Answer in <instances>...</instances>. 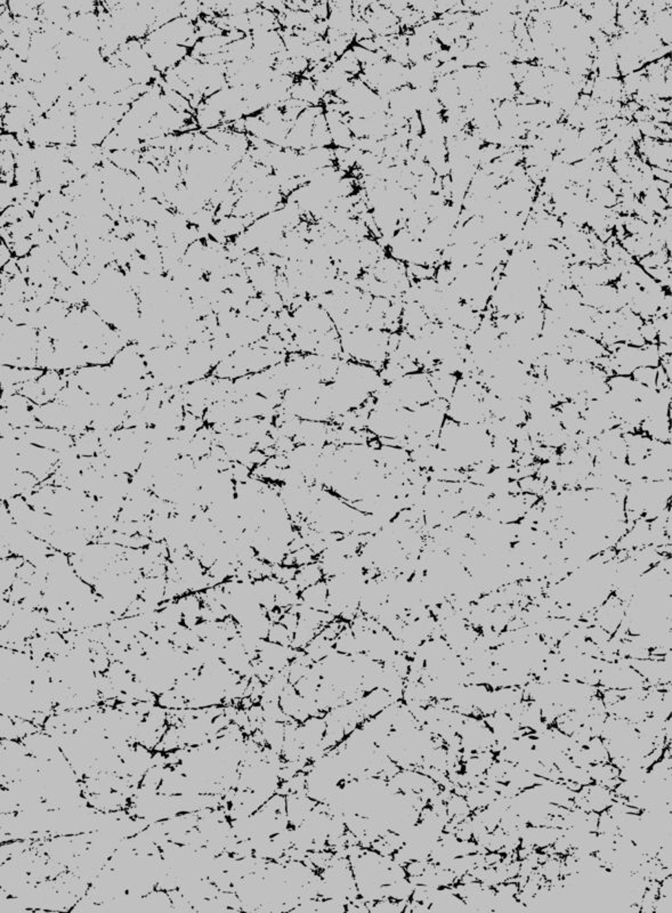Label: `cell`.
<instances>
[{"mask_svg": "<svg viewBox=\"0 0 672 913\" xmlns=\"http://www.w3.org/2000/svg\"><path fill=\"white\" fill-rule=\"evenodd\" d=\"M430 321V318L420 304L416 302H404L401 316L403 331L412 336L413 338H418L423 327Z\"/></svg>", "mask_w": 672, "mask_h": 913, "instance_id": "7c38bea8", "label": "cell"}, {"mask_svg": "<svg viewBox=\"0 0 672 913\" xmlns=\"http://www.w3.org/2000/svg\"><path fill=\"white\" fill-rule=\"evenodd\" d=\"M248 279L256 290L257 295H264L269 292L277 291V281L279 269L266 263L260 264L255 269H248L246 272Z\"/></svg>", "mask_w": 672, "mask_h": 913, "instance_id": "8fae6325", "label": "cell"}, {"mask_svg": "<svg viewBox=\"0 0 672 913\" xmlns=\"http://www.w3.org/2000/svg\"><path fill=\"white\" fill-rule=\"evenodd\" d=\"M631 377L636 382H639L640 385L647 389H656V376H658V368L653 367H640L633 370Z\"/></svg>", "mask_w": 672, "mask_h": 913, "instance_id": "d6a6232c", "label": "cell"}, {"mask_svg": "<svg viewBox=\"0 0 672 913\" xmlns=\"http://www.w3.org/2000/svg\"><path fill=\"white\" fill-rule=\"evenodd\" d=\"M38 382L50 401L56 399L57 396L67 386V377L63 376L62 371L57 370H45Z\"/></svg>", "mask_w": 672, "mask_h": 913, "instance_id": "44dd1931", "label": "cell"}, {"mask_svg": "<svg viewBox=\"0 0 672 913\" xmlns=\"http://www.w3.org/2000/svg\"><path fill=\"white\" fill-rule=\"evenodd\" d=\"M297 328L322 335L335 328L333 321L314 298H307L300 309L291 312Z\"/></svg>", "mask_w": 672, "mask_h": 913, "instance_id": "5b68a950", "label": "cell"}, {"mask_svg": "<svg viewBox=\"0 0 672 913\" xmlns=\"http://www.w3.org/2000/svg\"><path fill=\"white\" fill-rule=\"evenodd\" d=\"M323 96H324V94L321 93L317 90L313 80L307 79L304 76L297 78L296 83H295L293 90H291V97L293 99L303 101V102L310 104L312 107L322 105Z\"/></svg>", "mask_w": 672, "mask_h": 913, "instance_id": "e0dca14e", "label": "cell"}, {"mask_svg": "<svg viewBox=\"0 0 672 913\" xmlns=\"http://www.w3.org/2000/svg\"><path fill=\"white\" fill-rule=\"evenodd\" d=\"M538 871L543 879L549 885L563 883L562 857L550 855L543 863L540 864Z\"/></svg>", "mask_w": 672, "mask_h": 913, "instance_id": "484cf974", "label": "cell"}, {"mask_svg": "<svg viewBox=\"0 0 672 913\" xmlns=\"http://www.w3.org/2000/svg\"><path fill=\"white\" fill-rule=\"evenodd\" d=\"M328 597H329V591L326 579L313 586L305 588L300 594V602L303 604L319 611L328 612L329 608Z\"/></svg>", "mask_w": 672, "mask_h": 913, "instance_id": "9a60e30c", "label": "cell"}, {"mask_svg": "<svg viewBox=\"0 0 672 913\" xmlns=\"http://www.w3.org/2000/svg\"><path fill=\"white\" fill-rule=\"evenodd\" d=\"M145 39L158 40L163 43H175L187 48H193L198 43L196 22L187 17H177L176 20L165 24L158 30L147 34Z\"/></svg>", "mask_w": 672, "mask_h": 913, "instance_id": "3957f363", "label": "cell"}, {"mask_svg": "<svg viewBox=\"0 0 672 913\" xmlns=\"http://www.w3.org/2000/svg\"><path fill=\"white\" fill-rule=\"evenodd\" d=\"M428 375H430V384H432V387H433L434 392H435L436 398L449 401L452 398L453 393H454L459 376L436 370V369L433 371L428 372Z\"/></svg>", "mask_w": 672, "mask_h": 913, "instance_id": "2e32d148", "label": "cell"}, {"mask_svg": "<svg viewBox=\"0 0 672 913\" xmlns=\"http://www.w3.org/2000/svg\"><path fill=\"white\" fill-rule=\"evenodd\" d=\"M280 622L293 634L296 630L297 626H298V622H300V615H298L295 608H290L288 611L283 612Z\"/></svg>", "mask_w": 672, "mask_h": 913, "instance_id": "74e56055", "label": "cell"}, {"mask_svg": "<svg viewBox=\"0 0 672 913\" xmlns=\"http://www.w3.org/2000/svg\"><path fill=\"white\" fill-rule=\"evenodd\" d=\"M362 19L368 23L375 36L390 37L403 34L399 17L379 1H371Z\"/></svg>", "mask_w": 672, "mask_h": 913, "instance_id": "8992f818", "label": "cell"}, {"mask_svg": "<svg viewBox=\"0 0 672 913\" xmlns=\"http://www.w3.org/2000/svg\"><path fill=\"white\" fill-rule=\"evenodd\" d=\"M639 332L646 344H658V331L653 325L652 320L644 321L642 327L639 328Z\"/></svg>", "mask_w": 672, "mask_h": 913, "instance_id": "8d00e7d4", "label": "cell"}, {"mask_svg": "<svg viewBox=\"0 0 672 913\" xmlns=\"http://www.w3.org/2000/svg\"><path fill=\"white\" fill-rule=\"evenodd\" d=\"M329 1L328 3L326 1H319L317 3V1L312 10H311V14L315 17L317 21H326L329 17Z\"/></svg>", "mask_w": 672, "mask_h": 913, "instance_id": "f35d334b", "label": "cell"}, {"mask_svg": "<svg viewBox=\"0 0 672 913\" xmlns=\"http://www.w3.org/2000/svg\"><path fill=\"white\" fill-rule=\"evenodd\" d=\"M651 168H652V167H651ZM652 175L655 180L671 184V172H670V170H661V168H652Z\"/></svg>", "mask_w": 672, "mask_h": 913, "instance_id": "7bdbcfd3", "label": "cell"}, {"mask_svg": "<svg viewBox=\"0 0 672 913\" xmlns=\"http://www.w3.org/2000/svg\"><path fill=\"white\" fill-rule=\"evenodd\" d=\"M143 47L150 55L156 70L161 74L175 69L191 54V48L158 40L144 39Z\"/></svg>", "mask_w": 672, "mask_h": 913, "instance_id": "277c9868", "label": "cell"}, {"mask_svg": "<svg viewBox=\"0 0 672 913\" xmlns=\"http://www.w3.org/2000/svg\"><path fill=\"white\" fill-rule=\"evenodd\" d=\"M12 259H14L12 248H10V246H8L6 243L1 241V247H0V266L3 267V266L6 265L7 263H10Z\"/></svg>", "mask_w": 672, "mask_h": 913, "instance_id": "b9f144b4", "label": "cell"}, {"mask_svg": "<svg viewBox=\"0 0 672 913\" xmlns=\"http://www.w3.org/2000/svg\"><path fill=\"white\" fill-rule=\"evenodd\" d=\"M10 248L13 252L14 258L20 259L30 256L32 250H34V245L30 238H25V239L14 241Z\"/></svg>", "mask_w": 672, "mask_h": 913, "instance_id": "836d02e7", "label": "cell"}, {"mask_svg": "<svg viewBox=\"0 0 672 913\" xmlns=\"http://www.w3.org/2000/svg\"><path fill=\"white\" fill-rule=\"evenodd\" d=\"M194 118H196L200 132H203V133H206L208 130H215V128H218V127L224 125L223 113L215 109V107H210L204 102L200 104L199 107L196 111Z\"/></svg>", "mask_w": 672, "mask_h": 913, "instance_id": "ffe728a7", "label": "cell"}, {"mask_svg": "<svg viewBox=\"0 0 672 913\" xmlns=\"http://www.w3.org/2000/svg\"><path fill=\"white\" fill-rule=\"evenodd\" d=\"M312 144H313V147H317V149L333 147V140L330 136L329 126L326 123L324 112L319 114L317 119H315V123H314Z\"/></svg>", "mask_w": 672, "mask_h": 913, "instance_id": "4316f807", "label": "cell"}, {"mask_svg": "<svg viewBox=\"0 0 672 913\" xmlns=\"http://www.w3.org/2000/svg\"><path fill=\"white\" fill-rule=\"evenodd\" d=\"M105 158L114 163V166L118 167L119 170H125L127 173H134L143 160L142 152H140V151H130V150L105 152Z\"/></svg>", "mask_w": 672, "mask_h": 913, "instance_id": "7402d4cb", "label": "cell"}, {"mask_svg": "<svg viewBox=\"0 0 672 913\" xmlns=\"http://www.w3.org/2000/svg\"><path fill=\"white\" fill-rule=\"evenodd\" d=\"M653 913H672V897H658Z\"/></svg>", "mask_w": 672, "mask_h": 913, "instance_id": "60d3db41", "label": "cell"}, {"mask_svg": "<svg viewBox=\"0 0 672 913\" xmlns=\"http://www.w3.org/2000/svg\"><path fill=\"white\" fill-rule=\"evenodd\" d=\"M34 123V116L30 112L20 107H8L1 110V133L19 134L27 133Z\"/></svg>", "mask_w": 672, "mask_h": 913, "instance_id": "30bf717a", "label": "cell"}, {"mask_svg": "<svg viewBox=\"0 0 672 913\" xmlns=\"http://www.w3.org/2000/svg\"><path fill=\"white\" fill-rule=\"evenodd\" d=\"M253 52V39L251 36H246L242 39L237 40L233 43H230L224 48L223 54L225 64L231 62H237V61L249 60L250 55Z\"/></svg>", "mask_w": 672, "mask_h": 913, "instance_id": "603a6c76", "label": "cell"}, {"mask_svg": "<svg viewBox=\"0 0 672 913\" xmlns=\"http://www.w3.org/2000/svg\"><path fill=\"white\" fill-rule=\"evenodd\" d=\"M590 756L595 763H609V755L606 748L605 740L602 737H593L586 746Z\"/></svg>", "mask_w": 672, "mask_h": 913, "instance_id": "1f68e13d", "label": "cell"}, {"mask_svg": "<svg viewBox=\"0 0 672 913\" xmlns=\"http://www.w3.org/2000/svg\"><path fill=\"white\" fill-rule=\"evenodd\" d=\"M338 69L347 73L352 78H357L362 73V65L359 64V61L354 55L353 50H348L347 52L338 57V60L333 63Z\"/></svg>", "mask_w": 672, "mask_h": 913, "instance_id": "f1b7e54d", "label": "cell"}, {"mask_svg": "<svg viewBox=\"0 0 672 913\" xmlns=\"http://www.w3.org/2000/svg\"><path fill=\"white\" fill-rule=\"evenodd\" d=\"M17 168V161H15V154L13 152H0V175H10L15 174Z\"/></svg>", "mask_w": 672, "mask_h": 913, "instance_id": "d590c367", "label": "cell"}, {"mask_svg": "<svg viewBox=\"0 0 672 913\" xmlns=\"http://www.w3.org/2000/svg\"><path fill=\"white\" fill-rule=\"evenodd\" d=\"M408 128H409L411 137L423 136V127L421 119H420L419 113H414L411 118L408 120Z\"/></svg>", "mask_w": 672, "mask_h": 913, "instance_id": "ab89813d", "label": "cell"}, {"mask_svg": "<svg viewBox=\"0 0 672 913\" xmlns=\"http://www.w3.org/2000/svg\"><path fill=\"white\" fill-rule=\"evenodd\" d=\"M359 243L363 271L370 272L377 265V263L387 255L386 249L380 246L378 240L372 236L361 240Z\"/></svg>", "mask_w": 672, "mask_h": 913, "instance_id": "d6986e66", "label": "cell"}, {"mask_svg": "<svg viewBox=\"0 0 672 913\" xmlns=\"http://www.w3.org/2000/svg\"><path fill=\"white\" fill-rule=\"evenodd\" d=\"M300 595L295 594L290 591L286 587V584L279 582L277 591H275V608H280L281 611L286 612L290 608L300 604Z\"/></svg>", "mask_w": 672, "mask_h": 913, "instance_id": "83f0119b", "label": "cell"}, {"mask_svg": "<svg viewBox=\"0 0 672 913\" xmlns=\"http://www.w3.org/2000/svg\"><path fill=\"white\" fill-rule=\"evenodd\" d=\"M433 92L439 103L442 104L444 111L461 107L459 88L456 86L452 74L437 76Z\"/></svg>", "mask_w": 672, "mask_h": 913, "instance_id": "4fadbf2b", "label": "cell"}, {"mask_svg": "<svg viewBox=\"0 0 672 913\" xmlns=\"http://www.w3.org/2000/svg\"><path fill=\"white\" fill-rule=\"evenodd\" d=\"M297 570H298V568H296V566H286V565L282 564L273 565V578L277 579V582L286 584V582H291V580L296 578Z\"/></svg>", "mask_w": 672, "mask_h": 913, "instance_id": "e575fe53", "label": "cell"}, {"mask_svg": "<svg viewBox=\"0 0 672 913\" xmlns=\"http://www.w3.org/2000/svg\"><path fill=\"white\" fill-rule=\"evenodd\" d=\"M19 393L28 398L30 401L34 402V404L43 405L50 402V400L47 398L46 394L43 392V387H41L38 380H32V382L22 384V385H20V389H19Z\"/></svg>", "mask_w": 672, "mask_h": 913, "instance_id": "f546056e", "label": "cell"}, {"mask_svg": "<svg viewBox=\"0 0 672 913\" xmlns=\"http://www.w3.org/2000/svg\"><path fill=\"white\" fill-rule=\"evenodd\" d=\"M331 422H312L302 420L300 431L293 438L296 444L314 445L322 448L329 442L330 432L333 429Z\"/></svg>", "mask_w": 672, "mask_h": 913, "instance_id": "ba28073f", "label": "cell"}, {"mask_svg": "<svg viewBox=\"0 0 672 913\" xmlns=\"http://www.w3.org/2000/svg\"><path fill=\"white\" fill-rule=\"evenodd\" d=\"M303 651L310 657L314 664H317L319 661L324 660L328 655L335 651V645L333 642L323 637L321 634H317Z\"/></svg>", "mask_w": 672, "mask_h": 913, "instance_id": "d4e9b609", "label": "cell"}, {"mask_svg": "<svg viewBox=\"0 0 672 913\" xmlns=\"http://www.w3.org/2000/svg\"><path fill=\"white\" fill-rule=\"evenodd\" d=\"M324 579L326 578H324V575H323L321 565H319V561H315L312 562L310 564L304 565V566L298 568L295 580H296L297 584H298V587H300V591H304L305 588L310 587V586H313V584H317V582H322Z\"/></svg>", "mask_w": 672, "mask_h": 913, "instance_id": "cb8c5ba5", "label": "cell"}, {"mask_svg": "<svg viewBox=\"0 0 672 913\" xmlns=\"http://www.w3.org/2000/svg\"><path fill=\"white\" fill-rule=\"evenodd\" d=\"M250 36L253 39V50L272 54V55H277L280 52L284 50V43H283L280 30L260 31V32L251 34Z\"/></svg>", "mask_w": 672, "mask_h": 913, "instance_id": "ac0fdd59", "label": "cell"}, {"mask_svg": "<svg viewBox=\"0 0 672 913\" xmlns=\"http://www.w3.org/2000/svg\"><path fill=\"white\" fill-rule=\"evenodd\" d=\"M399 404L402 408L414 410L420 405L428 404L436 399L430 375L426 371H418L404 376L396 382L388 384Z\"/></svg>", "mask_w": 672, "mask_h": 913, "instance_id": "6da1fadb", "label": "cell"}, {"mask_svg": "<svg viewBox=\"0 0 672 913\" xmlns=\"http://www.w3.org/2000/svg\"><path fill=\"white\" fill-rule=\"evenodd\" d=\"M43 372L45 370L40 368H14L8 365H1L0 369L1 387L20 386L28 382L38 380L43 375Z\"/></svg>", "mask_w": 672, "mask_h": 913, "instance_id": "5bb4252c", "label": "cell"}, {"mask_svg": "<svg viewBox=\"0 0 672 913\" xmlns=\"http://www.w3.org/2000/svg\"><path fill=\"white\" fill-rule=\"evenodd\" d=\"M293 634L288 630L281 622L271 624L269 635H267V641L274 644L284 645V646H291Z\"/></svg>", "mask_w": 672, "mask_h": 913, "instance_id": "4dcf8cb0", "label": "cell"}, {"mask_svg": "<svg viewBox=\"0 0 672 913\" xmlns=\"http://www.w3.org/2000/svg\"><path fill=\"white\" fill-rule=\"evenodd\" d=\"M578 794H582L583 797L586 798L589 812L596 814L604 813L616 801V796L609 788L596 782L583 786L578 791Z\"/></svg>", "mask_w": 672, "mask_h": 913, "instance_id": "9c48e42d", "label": "cell"}, {"mask_svg": "<svg viewBox=\"0 0 672 913\" xmlns=\"http://www.w3.org/2000/svg\"><path fill=\"white\" fill-rule=\"evenodd\" d=\"M323 112H324V107L322 105L308 107L304 110L303 112L300 113L298 118L291 125L284 147H288V149L293 150V151L300 153L312 149L313 147L312 133H313L314 123H315L317 116Z\"/></svg>", "mask_w": 672, "mask_h": 913, "instance_id": "7a4b0ae2", "label": "cell"}, {"mask_svg": "<svg viewBox=\"0 0 672 913\" xmlns=\"http://www.w3.org/2000/svg\"><path fill=\"white\" fill-rule=\"evenodd\" d=\"M439 67V64L433 57L410 64L408 69V85L413 90H433Z\"/></svg>", "mask_w": 672, "mask_h": 913, "instance_id": "52a82bcc", "label": "cell"}]
</instances>
